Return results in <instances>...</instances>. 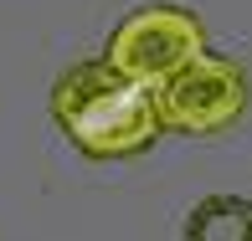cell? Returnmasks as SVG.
Listing matches in <instances>:
<instances>
[{"mask_svg":"<svg viewBox=\"0 0 252 241\" xmlns=\"http://www.w3.org/2000/svg\"><path fill=\"white\" fill-rule=\"evenodd\" d=\"M155 108L170 134H196V139L221 134L247 113V72L232 56L201 52L155 87Z\"/></svg>","mask_w":252,"mask_h":241,"instance_id":"3","label":"cell"},{"mask_svg":"<svg viewBox=\"0 0 252 241\" xmlns=\"http://www.w3.org/2000/svg\"><path fill=\"white\" fill-rule=\"evenodd\" d=\"M52 118L67 134V144L88 159H134L165 134L155 87L124 77L103 56L72 62L52 82Z\"/></svg>","mask_w":252,"mask_h":241,"instance_id":"1","label":"cell"},{"mask_svg":"<svg viewBox=\"0 0 252 241\" xmlns=\"http://www.w3.org/2000/svg\"><path fill=\"white\" fill-rule=\"evenodd\" d=\"M206 52V26L186 5H139L108 31L103 62H113L124 77L144 87H159L170 72L196 62Z\"/></svg>","mask_w":252,"mask_h":241,"instance_id":"2","label":"cell"},{"mask_svg":"<svg viewBox=\"0 0 252 241\" xmlns=\"http://www.w3.org/2000/svg\"><path fill=\"white\" fill-rule=\"evenodd\" d=\"M186 241H252L247 195H206L186 215Z\"/></svg>","mask_w":252,"mask_h":241,"instance_id":"4","label":"cell"}]
</instances>
